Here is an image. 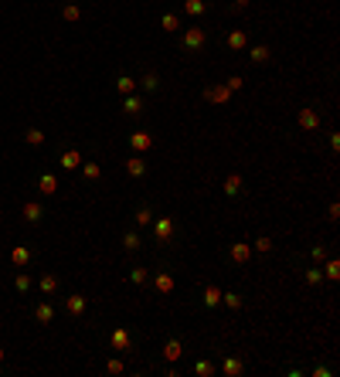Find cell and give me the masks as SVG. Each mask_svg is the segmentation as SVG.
Segmentation results:
<instances>
[{
	"label": "cell",
	"mask_w": 340,
	"mask_h": 377,
	"mask_svg": "<svg viewBox=\"0 0 340 377\" xmlns=\"http://www.w3.org/2000/svg\"><path fill=\"white\" fill-rule=\"evenodd\" d=\"M204 38H208V34H204V27H190V31H184V48H190V51H194V48H201V44H204Z\"/></svg>",
	"instance_id": "1"
},
{
	"label": "cell",
	"mask_w": 340,
	"mask_h": 377,
	"mask_svg": "<svg viewBox=\"0 0 340 377\" xmlns=\"http://www.w3.org/2000/svg\"><path fill=\"white\" fill-rule=\"evenodd\" d=\"M164 357H167V360H180V357H184V343H180V340H167Z\"/></svg>",
	"instance_id": "2"
},
{
	"label": "cell",
	"mask_w": 340,
	"mask_h": 377,
	"mask_svg": "<svg viewBox=\"0 0 340 377\" xmlns=\"http://www.w3.org/2000/svg\"><path fill=\"white\" fill-rule=\"evenodd\" d=\"M130 146H133V150H150V146H153L150 132H133V136H130Z\"/></svg>",
	"instance_id": "3"
},
{
	"label": "cell",
	"mask_w": 340,
	"mask_h": 377,
	"mask_svg": "<svg viewBox=\"0 0 340 377\" xmlns=\"http://www.w3.org/2000/svg\"><path fill=\"white\" fill-rule=\"evenodd\" d=\"M170 235H173V221L170 218H160L157 221V242H167Z\"/></svg>",
	"instance_id": "4"
},
{
	"label": "cell",
	"mask_w": 340,
	"mask_h": 377,
	"mask_svg": "<svg viewBox=\"0 0 340 377\" xmlns=\"http://www.w3.org/2000/svg\"><path fill=\"white\" fill-rule=\"evenodd\" d=\"M126 173H130V177H143V173H147V163H143L140 156H130V160H126Z\"/></svg>",
	"instance_id": "5"
},
{
	"label": "cell",
	"mask_w": 340,
	"mask_h": 377,
	"mask_svg": "<svg viewBox=\"0 0 340 377\" xmlns=\"http://www.w3.org/2000/svg\"><path fill=\"white\" fill-rule=\"evenodd\" d=\"M245 44H248L245 31H231V34H228V48H231V51H242Z\"/></svg>",
	"instance_id": "6"
},
{
	"label": "cell",
	"mask_w": 340,
	"mask_h": 377,
	"mask_svg": "<svg viewBox=\"0 0 340 377\" xmlns=\"http://www.w3.org/2000/svg\"><path fill=\"white\" fill-rule=\"evenodd\" d=\"M300 126H303V129H317V126H320L317 113H313V109H303V113H300Z\"/></svg>",
	"instance_id": "7"
},
{
	"label": "cell",
	"mask_w": 340,
	"mask_h": 377,
	"mask_svg": "<svg viewBox=\"0 0 340 377\" xmlns=\"http://www.w3.org/2000/svg\"><path fill=\"white\" fill-rule=\"evenodd\" d=\"M34 316H38V323H51L55 320V306L51 302H41L38 309H34Z\"/></svg>",
	"instance_id": "8"
},
{
	"label": "cell",
	"mask_w": 340,
	"mask_h": 377,
	"mask_svg": "<svg viewBox=\"0 0 340 377\" xmlns=\"http://www.w3.org/2000/svg\"><path fill=\"white\" fill-rule=\"evenodd\" d=\"M113 347H116V350H126V347H130V333H126L123 326L113 330Z\"/></svg>",
	"instance_id": "9"
},
{
	"label": "cell",
	"mask_w": 340,
	"mask_h": 377,
	"mask_svg": "<svg viewBox=\"0 0 340 377\" xmlns=\"http://www.w3.org/2000/svg\"><path fill=\"white\" fill-rule=\"evenodd\" d=\"M10 258H14V265H20V268H24V265L31 262V251H27L24 245H17L14 251H10Z\"/></svg>",
	"instance_id": "10"
},
{
	"label": "cell",
	"mask_w": 340,
	"mask_h": 377,
	"mask_svg": "<svg viewBox=\"0 0 340 377\" xmlns=\"http://www.w3.org/2000/svg\"><path fill=\"white\" fill-rule=\"evenodd\" d=\"M218 302H221V289H214V285H208V289H204V306H208V309H214Z\"/></svg>",
	"instance_id": "11"
},
{
	"label": "cell",
	"mask_w": 340,
	"mask_h": 377,
	"mask_svg": "<svg viewBox=\"0 0 340 377\" xmlns=\"http://www.w3.org/2000/svg\"><path fill=\"white\" fill-rule=\"evenodd\" d=\"M238 190H242V177H238V173H231V177L225 180V194H228V197H235Z\"/></svg>",
	"instance_id": "12"
},
{
	"label": "cell",
	"mask_w": 340,
	"mask_h": 377,
	"mask_svg": "<svg viewBox=\"0 0 340 377\" xmlns=\"http://www.w3.org/2000/svg\"><path fill=\"white\" fill-rule=\"evenodd\" d=\"M78 163H82V156H78L75 150H68V153H61V167L65 170H75Z\"/></svg>",
	"instance_id": "13"
},
{
	"label": "cell",
	"mask_w": 340,
	"mask_h": 377,
	"mask_svg": "<svg viewBox=\"0 0 340 377\" xmlns=\"http://www.w3.org/2000/svg\"><path fill=\"white\" fill-rule=\"evenodd\" d=\"M116 89H119L123 95H133V89H136V82H133L130 75H123V78H116Z\"/></svg>",
	"instance_id": "14"
},
{
	"label": "cell",
	"mask_w": 340,
	"mask_h": 377,
	"mask_svg": "<svg viewBox=\"0 0 340 377\" xmlns=\"http://www.w3.org/2000/svg\"><path fill=\"white\" fill-rule=\"evenodd\" d=\"M38 187L44 190V194H55V190H58V180H55V177H51V173H44V177H41V180H38Z\"/></svg>",
	"instance_id": "15"
},
{
	"label": "cell",
	"mask_w": 340,
	"mask_h": 377,
	"mask_svg": "<svg viewBox=\"0 0 340 377\" xmlns=\"http://www.w3.org/2000/svg\"><path fill=\"white\" fill-rule=\"evenodd\" d=\"M231 258H235V262H248V245H245V242L231 245Z\"/></svg>",
	"instance_id": "16"
},
{
	"label": "cell",
	"mask_w": 340,
	"mask_h": 377,
	"mask_svg": "<svg viewBox=\"0 0 340 377\" xmlns=\"http://www.w3.org/2000/svg\"><path fill=\"white\" fill-rule=\"evenodd\" d=\"M184 14H204V0H184Z\"/></svg>",
	"instance_id": "17"
},
{
	"label": "cell",
	"mask_w": 340,
	"mask_h": 377,
	"mask_svg": "<svg viewBox=\"0 0 340 377\" xmlns=\"http://www.w3.org/2000/svg\"><path fill=\"white\" fill-rule=\"evenodd\" d=\"M65 309H68V313H82V309H85V299H82V296H72V299H65Z\"/></svg>",
	"instance_id": "18"
},
{
	"label": "cell",
	"mask_w": 340,
	"mask_h": 377,
	"mask_svg": "<svg viewBox=\"0 0 340 377\" xmlns=\"http://www.w3.org/2000/svg\"><path fill=\"white\" fill-rule=\"evenodd\" d=\"M123 109H126L130 116H136L140 109H143V106H140V99H136V95H126V102H123Z\"/></svg>",
	"instance_id": "19"
},
{
	"label": "cell",
	"mask_w": 340,
	"mask_h": 377,
	"mask_svg": "<svg viewBox=\"0 0 340 377\" xmlns=\"http://www.w3.org/2000/svg\"><path fill=\"white\" fill-rule=\"evenodd\" d=\"M55 289H58V279H55V275H44V279H41V292H44V296H51Z\"/></svg>",
	"instance_id": "20"
},
{
	"label": "cell",
	"mask_w": 340,
	"mask_h": 377,
	"mask_svg": "<svg viewBox=\"0 0 340 377\" xmlns=\"http://www.w3.org/2000/svg\"><path fill=\"white\" fill-rule=\"evenodd\" d=\"M225 374H228V377H235V374H242V360H235V357H228V360H225Z\"/></svg>",
	"instance_id": "21"
},
{
	"label": "cell",
	"mask_w": 340,
	"mask_h": 377,
	"mask_svg": "<svg viewBox=\"0 0 340 377\" xmlns=\"http://www.w3.org/2000/svg\"><path fill=\"white\" fill-rule=\"evenodd\" d=\"M160 24H164V31H177V27H180V17H177V14H164Z\"/></svg>",
	"instance_id": "22"
},
{
	"label": "cell",
	"mask_w": 340,
	"mask_h": 377,
	"mask_svg": "<svg viewBox=\"0 0 340 377\" xmlns=\"http://www.w3.org/2000/svg\"><path fill=\"white\" fill-rule=\"evenodd\" d=\"M157 289H160V292H170V289H173V279H170L167 272H160V275H157Z\"/></svg>",
	"instance_id": "23"
},
{
	"label": "cell",
	"mask_w": 340,
	"mask_h": 377,
	"mask_svg": "<svg viewBox=\"0 0 340 377\" xmlns=\"http://www.w3.org/2000/svg\"><path fill=\"white\" fill-rule=\"evenodd\" d=\"M204 95H208L211 102H225V99H228V89H204Z\"/></svg>",
	"instance_id": "24"
},
{
	"label": "cell",
	"mask_w": 340,
	"mask_h": 377,
	"mask_svg": "<svg viewBox=\"0 0 340 377\" xmlns=\"http://www.w3.org/2000/svg\"><path fill=\"white\" fill-rule=\"evenodd\" d=\"M24 139H27L31 146H41V143H44V132H41V129H27V136H24Z\"/></svg>",
	"instance_id": "25"
},
{
	"label": "cell",
	"mask_w": 340,
	"mask_h": 377,
	"mask_svg": "<svg viewBox=\"0 0 340 377\" xmlns=\"http://www.w3.org/2000/svg\"><path fill=\"white\" fill-rule=\"evenodd\" d=\"M24 218H27V221H41V204H27V208H24Z\"/></svg>",
	"instance_id": "26"
},
{
	"label": "cell",
	"mask_w": 340,
	"mask_h": 377,
	"mask_svg": "<svg viewBox=\"0 0 340 377\" xmlns=\"http://www.w3.org/2000/svg\"><path fill=\"white\" fill-rule=\"evenodd\" d=\"M221 302H225L228 309H238V306H242V299H238L235 292H221Z\"/></svg>",
	"instance_id": "27"
},
{
	"label": "cell",
	"mask_w": 340,
	"mask_h": 377,
	"mask_svg": "<svg viewBox=\"0 0 340 377\" xmlns=\"http://www.w3.org/2000/svg\"><path fill=\"white\" fill-rule=\"evenodd\" d=\"M150 221H153V211L150 208H140V211H136V225H150Z\"/></svg>",
	"instance_id": "28"
},
{
	"label": "cell",
	"mask_w": 340,
	"mask_h": 377,
	"mask_svg": "<svg viewBox=\"0 0 340 377\" xmlns=\"http://www.w3.org/2000/svg\"><path fill=\"white\" fill-rule=\"evenodd\" d=\"M99 173H102L99 163H85V177H89V180H99Z\"/></svg>",
	"instance_id": "29"
},
{
	"label": "cell",
	"mask_w": 340,
	"mask_h": 377,
	"mask_svg": "<svg viewBox=\"0 0 340 377\" xmlns=\"http://www.w3.org/2000/svg\"><path fill=\"white\" fill-rule=\"evenodd\" d=\"M14 289H17V292H27V289H31V279H27V275H17V279H14Z\"/></svg>",
	"instance_id": "30"
},
{
	"label": "cell",
	"mask_w": 340,
	"mask_h": 377,
	"mask_svg": "<svg viewBox=\"0 0 340 377\" xmlns=\"http://www.w3.org/2000/svg\"><path fill=\"white\" fill-rule=\"evenodd\" d=\"M320 279H323L320 268H310V272H306V282H310V285H320Z\"/></svg>",
	"instance_id": "31"
},
{
	"label": "cell",
	"mask_w": 340,
	"mask_h": 377,
	"mask_svg": "<svg viewBox=\"0 0 340 377\" xmlns=\"http://www.w3.org/2000/svg\"><path fill=\"white\" fill-rule=\"evenodd\" d=\"M194 371H197V374H201V377H208V374H214V367H211V360H201V364H197V367H194Z\"/></svg>",
	"instance_id": "32"
},
{
	"label": "cell",
	"mask_w": 340,
	"mask_h": 377,
	"mask_svg": "<svg viewBox=\"0 0 340 377\" xmlns=\"http://www.w3.org/2000/svg\"><path fill=\"white\" fill-rule=\"evenodd\" d=\"M82 17V10H78L75 3H68V7H65V20H78Z\"/></svg>",
	"instance_id": "33"
},
{
	"label": "cell",
	"mask_w": 340,
	"mask_h": 377,
	"mask_svg": "<svg viewBox=\"0 0 340 377\" xmlns=\"http://www.w3.org/2000/svg\"><path fill=\"white\" fill-rule=\"evenodd\" d=\"M123 245L130 248V251H133V248H140V235H133V231H130V235L123 238Z\"/></svg>",
	"instance_id": "34"
},
{
	"label": "cell",
	"mask_w": 340,
	"mask_h": 377,
	"mask_svg": "<svg viewBox=\"0 0 340 377\" xmlns=\"http://www.w3.org/2000/svg\"><path fill=\"white\" fill-rule=\"evenodd\" d=\"M157 85H160V82H157V75H147V78H143V89H147V92H157Z\"/></svg>",
	"instance_id": "35"
},
{
	"label": "cell",
	"mask_w": 340,
	"mask_h": 377,
	"mask_svg": "<svg viewBox=\"0 0 340 377\" xmlns=\"http://www.w3.org/2000/svg\"><path fill=\"white\" fill-rule=\"evenodd\" d=\"M269 58V48H252V61H265Z\"/></svg>",
	"instance_id": "36"
},
{
	"label": "cell",
	"mask_w": 340,
	"mask_h": 377,
	"mask_svg": "<svg viewBox=\"0 0 340 377\" xmlns=\"http://www.w3.org/2000/svg\"><path fill=\"white\" fill-rule=\"evenodd\" d=\"M323 275H327V279H337V275H340V265H337V262H330V265H327V272H323Z\"/></svg>",
	"instance_id": "37"
},
{
	"label": "cell",
	"mask_w": 340,
	"mask_h": 377,
	"mask_svg": "<svg viewBox=\"0 0 340 377\" xmlns=\"http://www.w3.org/2000/svg\"><path fill=\"white\" fill-rule=\"evenodd\" d=\"M242 85H245V82H242L238 75H231V78H228V92H235V89H242Z\"/></svg>",
	"instance_id": "38"
},
{
	"label": "cell",
	"mask_w": 340,
	"mask_h": 377,
	"mask_svg": "<svg viewBox=\"0 0 340 377\" xmlns=\"http://www.w3.org/2000/svg\"><path fill=\"white\" fill-rule=\"evenodd\" d=\"M130 279H133V282H143V279H147V268H133Z\"/></svg>",
	"instance_id": "39"
},
{
	"label": "cell",
	"mask_w": 340,
	"mask_h": 377,
	"mask_svg": "<svg viewBox=\"0 0 340 377\" xmlns=\"http://www.w3.org/2000/svg\"><path fill=\"white\" fill-rule=\"evenodd\" d=\"M109 374H123V360H109Z\"/></svg>",
	"instance_id": "40"
},
{
	"label": "cell",
	"mask_w": 340,
	"mask_h": 377,
	"mask_svg": "<svg viewBox=\"0 0 340 377\" xmlns=\"http://www.w3.org/2000/svg\"><path fill=\"white\" fill-rule=\"evenodd\" d=\"M255 248H259V251H269V248H272V242H269V238H259V242H255Z\"/></svg>",
	"instance_id": "41"
},
{
	"label": "cell",
	"mask_w": 340,
	"mask_h": 377,
	"mask_svg": "<svg viewBox=\"0 0 340 377\" xmlns=\"http://www.w3.org/2000/svg\"><path fill=\"white\" fill-rule=\"evenodd\" d=\"M248 7V0H235V3H231V10H245Z\"/></svg>",
	"instance_id": "42"
},
{
	"label": "cell",
	"mask_w": 340,
	"mask_h": 377,
	"mask_svg": "<svg viewBox=\"0 0 340 377\" xmlns=\"http://www.w3.org/2000/svg\"><path fill=\"white\" fill-rule=\"evenodd\" d=\"M0 360H3V347H0Z\"/></svg>",
	"instance_id": "43"
}]
</instances>
